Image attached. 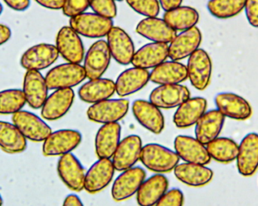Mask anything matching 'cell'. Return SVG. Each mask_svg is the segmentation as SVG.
Wrapping results in <instances>:
<instances>
[{
    "mask_svg": "<svg viewBox=\"0 0 258 206\" xmlns=\"http://www.w3.org/2000/svg\"><path fill=\"white\" fill-rule=\"evenodd\" d=\"M188 79L186 65L180 61H165L150 72L152 83L159 85L180 84Z\"/></svg>",
    "mask_w": 258,
    "mask_h": 206,
    "instance_id": "33",
    "label": "cell"
},
{
    "mask_svg": "<svg viewBox=\"0 0 258 206\" xmlns=\"http://www.w3.org/2000/svg\"><path fill=\"white\" fill-rule=\"evenodd\" d=\"M190 98V92L181 84L161 85L155 88L149 101L159 109L177 108Z\"/></svg>",
    "mask_w": 258,
    "mask_h": 206,
    "instance_id": "15",
    "label": "cell"
},
{
    "mask_svg": "<svg viewBox=\"0 0 258 206\" xmlns=\"http://www.w3.org/2000/svg\"><path fill=\"white\" fill-rule=\"evenodd\" d=\"M226 117L217 109L208 110L195 125V138L204 145L219 137Z\"/></svg>",
    "mask_w": 258,
    "mask_h": 206,
    "instance_id": "26",
    "label": "cell"
},
{
    "mask_svg": "<svg viewBox=\"0 0 258 206\" xmlns=\"http://www.w3.org/2000/svg\"><path fill=\"white\" fill-rule=\"evenodd\" d=\"M244 10L250 25L258 28V0H246Z\"/></svg>",
    "mask_w": 258,
    "mask_h": 206,
    "instance_id": "43",
    "label": "cell"
},
{
    "mask_svg": "<svg viewBox=\"0 0 258 206\" xmlns=\"http://www.w3.org/2000/svg\"><path fill=\"white\" fill-rule=\"evenodd\" d=\"M83 140L80 131L75 129H60L51 132L42 145L45 157H61L77 149Z\"/></svg>",
    "mask_w": 258,
    "mask_h": 206,
    "instance_id": "4",
    "label": "cell"
},
{
    "mask_svg": "<svg viewBox=\"0 0 258 206\" xmlns=\"http://www.w3.org/2000/svg\"><path fill=\"white\" fill-rule=\"evenodd\" d=\"M122 127L119 122L104 124L97 131L95 139V154L98 159L111 160L121 142Z\"/></svg>",
    "mask_w": 258,
    "mask_h": 206,
    "instance_id": "24",
    "label": "cell"
},
{
    "mask_svg": "<svg viewBox=\"0 0 258 206\" xmlns=\"http://www.w3.org/2000/svg\"><path fill=\"white\" fill-rule=\"evenodd\" d=\"M129 7L146 18L157 17L160 12L159 0H125Z\"/></svg>",
    "mask_w": 258,
    "mask_h": 206,
    "instance_id": "39",
    "label": "cell"
},
{
    "mask_svg": "<svg viewBox=\"0 0 258 206\" xmlns=\"http://www.w3.org/2000/svg\"><path fill=\"white\" fill-rule=\"evenodd\" d=\"M12 123L27 140L33 142H43L52 132L51 127L43 119L27 110L15 113L12 116Z\"/></svg>",
    "mask_w": 258,
    "mask_h": 206,
    "instance_id": "7",
    "label": "cell"
},
{
    "mask_svg": "<svg viewBox=\"0 0 258 206\" xmlns=\"http://www.w3.org/2000/svg\"><path fill=\"white\" fill-rule=\"evenodd\" d=\"M129 110L128 100L125 98L104 100L92 104L88 108V119L95 123L109 124L119 122L123 119Z\"/></svg>",
    "mask_w": 258,
    "mask_h": 206,
    "instance_id": "3",
    "label": "cell"
},
{
    "mask_svg": "<svg viewBox=\"0 0 258 206\" xmlns=\"http://www.w3.org/2000/svg\"><path fill=\"white\" fill-rule=\"evenodd\" d=\"M246 0H209L207 9L209 13L218 19L234 18L245 9Z\"/></svg>",
    "mask_w": 258,
    "mask_h": 206,
    "instance_id": "37",
    "label": "cell"
},
{
    "mask_svg": "<svg viewBox=\"0 0 258 206\" xmlns=\"http://www.w3.org/2000/svg\"><path fill=\"white\" fill-rule=\"evenodd\" d=\"M150 74L148 70L136 66L125 70L115 82L116 93L121 98H125L139 92L150 81Z\"/></svg>",
    "mask_w": 258,
    "mask_h": 206,
    "instance_id": "30",
    "label": "cell"
},
{
    "mask_svg": "<svg viewBox=\"0 0 258 206\" xmlns=\"http://www.w3.org/2000/svg\"><path fill=\"white\" fill-rule=\"evenodd\" d=\"M107 43L112 57L121 65L132 63L135 53V45L128 33L119 27L113 26L107 35Z\"/></svg>",
    "mask_w": 258,
    "mask_h": 206,
    "instance_id": "23",
    "label": "cell"
},
{
    "mask_svg": "<svg viewBox=\"0 0 258 206\" xmlns=\"http://www.w3.org/2000/svg\"><path fill=\"white\" fill-rule=\"evenodd\" d=\"M184 195L178 188L168 190L155 206H183Z\"/></svg>",
    "mask_w": 258,
    "mask_h": 206,
    "instance_id": "42",
    "label": "cell"
},
{
    "mask_svg": "<svg viewBox=\"0 0 258 206\" xmlns=\"http://www.w3.org/2000/svg\"><path fill=\"white\" fill-rule=\"evenodd\" d=\"M163 19L173 30L182 32L197 27L200 14L194 8L180 6L165 12Z\"/></svg>",
    "mask_w": 258,
    "mask_h": 206,
    "instance_id": "34",
    "label": "cell"
},
{
    "mask_svg": "<svg viewBox=\"0 0 258 206\" xmlns=\"http://www.w3.org/2000/svg\"><path fill=\"white\" fill-rule=\"evenodd\" d=\"M39 6L51 9V10H60L62 9L64 0H35Z\"/></svg>",
    "mask_w": 258,
    "mask_h": 206,
    "instance_id": "45",
    "label": "cell"
},
{
    "mask_svg": "<svg viewBox=\"0 0 258 206\" xmlns=\"http://www.w3.org/2000/svg\"><path fill=\"white\" fill-rule=\"evenodd\" d=\"M132 113L135 119L144 128L155 134H159L165 129V117L161 109L150 101L138 99L134 101Z\"/></svg>",
    "mask_w": 258,
    "mask_h": 206,
    "instance_id": "17",
    "label": "cell"
},
{
    "mask_svg": "<svg viewBox=\"0 0 258 206\" xmlns=\"http://www.w3.org/2000/svg\"><path fill=\"white\" fill-rule=\"evenodd\" d=\"M12 37V30L8 26L0 24V46L6 44Z\"/></svg>",
    "mask_w": 258,
    "mask_h": 206,
    "instance_id": "47",
    "label": "cell"
},
{
    "mask_svg": "<svg viewBox=\"0 0 258 206\" xmlns=\"http://www.w3.org/2000/svg\"><path fill=\"white\" fill-rule=\"evenodd\" d=\"M62 206H84L81 199L77 194H69L63 200Z\"/></svg>",
    "mask_w": 258,
    "mask_h": 206,
    "instance_id": "48",
    "label": "cell"
},
{
    "mask_svg": "<svg viewBox=\"0 0 258 206\" xmlns=\"http://www.w3.org/2000/svg\"><path fill=\"white\" fill-rule=\"evenodd\" d=\"M3 5L0 3V15H2V13H3Z\"/></svg>",
    "mask_w": 258,
    "mask_h": 206,
    "instance_id": "49",
    "label": "cell"
},
{
    "mask_svg": "<svg viewBox=\"0 0 258 206\" xmlns=\"http://www.w3.org/2000/svg\"><path fill=\"white\" fill-rule=\"evenodd\" d=\"M203 35L197 27L180 32L168 45V57L180 61L192 55L200 48Z\"/></svg>",
    "mask_w": 258,
    "mask_h": 206,
    "instance_id": "16",
    "label": "cell"
},
{
    "mask_svg": "<svg viewBox=\"0 0 258 206\" xmlns=\"http://www.w3.org/2000/svg\"><path fill=\"white\" fill-rule=\"evenodd\" d=\"M188 79L192 87L199 91H204L209 87L212 80V61L207 51L199 48L188 57Z\"/></svg>",
    "mask_w": 258,
    "mask_h": 206,
    "instance_id": "6",
    "label": "cell"
},
{
    "mask_svg": "<svg viewBox=\"0 0 258 206\" xmlns=\"http://www.w3.org/2000/svg\"><path fill=\"white\" fill-rule=\"evenodd\" d=\"M168 57V44L150 42L135 51L132 64L141 69H153Z\"/></svg>",
    "mask_w": 258,
    "mask_h": 206,
    "instance_id": "29",
    "label": "cell"
},
{
    "mask_svg": "<svg viewBox=\"0 0 258 206\" xmlns=\"http://www.w3.org/2000/svg\"><path fill=\"white\" fill-rule=\"evenodd\" d=\"M174 151L184 163L207 166L211 159L206 145L196 138L188 135L177 136L174 142Z\"/></svg>",
    "mask_w": 258,
    "mask_h": 206,
    "instance_id": "18",
    "label": "cell"
},
{
    "mask_svg": "<svg viewBox=\"0 0 258 206\" xmlns=\"http://www.w3.org/2000/svg\"><path fill=\"white\" fill-rule=\"evenodd\" d=\"M75 99L72 89H57L48 95L41 108L42 119L56 121L61 119L71 110Z\"/></svg>",
    "mask_w": 258,
    "mask_h": 206,
    "instance_id": "21",
    "label": "cell"
},
{
    "mask_svg": "<svg viewBox=\"0 0 258 206\" xmlns=\"http://www.w3.org/2000/svg\"><path fill=\"white\" fill-rule=\"evenodd\" d=\"M26 102L21 89H11L0 92V115H14L22 110Z\"/></svg>",
    "mask_w": 258,
    "mask_h": 206,
    "instance_id": "38",
    "label": "cell"
},
{
    "mask_svg": "<svg viewBox=\"0 0 258 206\" xmlns=\"http://www.w3.org/2000/svg\"><path fill=\"white\" fill-rule=\"evenodd\" d=\"M176 178L185 185L202 187L209 184L214 178L212 169L204 165L183 163L174 169Z\"/></svg>",
    "mask_w": 258,
    "mask_h": 206,
    "instance_id": "31",
    "label": "cell"
},
{
    "mask_svg": "<svg viewBox=\"0 0 258 206\" xmlns=\"http://www.w3.org/2000/svg\"><path fill=\"white\" fill-rule=\"evenodd\" d=\"M57 172L62 182L70 190L75 192L84 190L86 172L79 159L72 153L60 157Z\"/></svg>",
    "mask_w": 258,
    "mask_h": 206,
    "instance_id": "12",
    "label": "cell"
},
{
    "mask_svg": "<svg viewBox=\"0 0 258 206\" xmlns=\"http://www.w3.org/2000/svg\"><path fill=\"white\" fill-rule=\"evenodd\" d=\"M70 26L80 36L98 39L107 36L114 25L112 19L95 13L84 12L71 18L70 19Z\"/></svg>",
    "mask_w": 258,
    "mask_h": 206,
    "instance_id": "5",
    "label": "cell"
},
{
    "mask_svg": "<svg viewBox=\"0 0 258 206\" xmlns=\"http://www.w3.org/2000/svg\"><path fill=\"white\" fill-rule=\"evenodd\" d=\"M147 174L143 168L134 166L122 172L113 181L111 196L116 202H122L138 193Z\"/></svg>",
    "mask_w": 258,
    "mask_h": 206,
    "instance_id": "9",
    "label": "cell"
},
{
    "mask_svg": "<svg viewBox=\"0 0 258 206\" xmlns=\"http://www.w3.org/2000/svg\"><path fill=\"white\" fill-rule=\"evenodd\" d=\"M169 181L165 175L155 174L146 178L136 193L139 206H155L168 190Z\"/></svg>",
    "mask_w": 258,
    "mask_h": 206,
    "instance_id": "28",
    "label": "cell"
},
{
    "mask_svg": "<svg viewBox=\"0 0 258 206\" xmlns=\"http://www.w3.org/2000/svg\"><path fill=\"white\" fill-rule=\"evenodd\" d=\"M208 153L212 160L228 164L236 161L239 151V144L227 137H218L206 145Z\"/></svg>",
    "mask_w": 258,
    "mask_h": 206,
    "instance_id": "36",
    "label": "cell"
},
{
    "mask_svg": "<svg viewBox=\"0 0 258 206\" xmlns=\"http://www.w3.org/2000/svg\"><path fill=\"white\" fill-rule=\"evenodd\" d=\"M49 90L72 89L83 83L87 77L80 63H61L51 68L45 77Z\"/></svg>",
    "mask_w": 258,
    "mask_h": 206,
    "instance_id": "2",
    "label": "cell"
},
{
    "mask_svg": "<svg viewBox=\"0 0 258 206\" xmlns=\"http://www.w3.org/2000/svg\"><path fill=\"white\" fill-rule=\"evenodd\" d=\"M137 33L153 42L169 44L177 34L163 18H146L136 27Z\"/></svg>",
    "mask_w": 258,
    "mask_h": 206,
    "instance_id": "27",
    "label": "cell"
},
{
    "mask_svg": "<svg viewBox=\"0 0 258 206\" xmlns=\"http://www.w3.org/2000/svg\"><path fill=\"white\" fill-rule=\"evenodd\" d=\"M142 148V139L137 134L121 140L111 160L116 171L122 172L134 167L140 160Z\"/></svg>",
    "mask_w": 258,
    "mask_h": 206,
    "instance_id": "19",
    "label": "cell"
},
{
    "mask_svg": "<svg viewBox=\"0 0 258 206\" xmlns=\"http://www.w3.org/2000/svg\"><path fill=\"white\" fill-rule=\"evenodd\" d=\"M115 93V82L106 78L89 80V81L84 83L78 91L80 100L83 102L91 104L109 99Z\"/></svg>",
    "mask_w": 258,
    "mask_h": 206,
    "instance_id": "32",
    "label": "cell"
},
{
    "mask_svg": "<svg viewBox=\"0 0 258 206\" xmlns=\"http://www.w3.org/2000/svg\"><path fill=\"white\" fill-rule=\"evenodd\" d=\"M112 56L107 41L100 39L94 42L85 54L84 68L89 80L101 78L110 66Z\"/></svg>",
    "mask_w": 258,
    "mask_h": 206,
    "instance_id": "8",
    "label": "cell"
},
{
    "mask_svg": "<svg viewBox=\"0 0 258 206\" xmlns=\"http://www.w3.org/2000/svg\"><path fill=\"white\" fill-rule=\"evenodd\" d=\"M27 148V140L16 125L0 120V149L9 154H21Z\"/></svg>",
    "mask_w": 258,
    "mask_h": 206,
    "instance_id": "35",
    "label": "cell"
},
{
    "mask_svg": "<svg viewBox=\"0 0 258 206\" xmlns=\"http://www.w3.org/2000/svg\"><path fill=\"white\" fill-rule=\"evenodd\" d=\"M89 7L94 13L113 20L117 15V7L115 0H89Z\"/></svg>",
    "mask_w": 258,
    "mask_h": 206,
    "instance_id": "40",
    "label": "cell"
},
{
    "mask_svg": "<svg viewBox=\"0 0 258 206\" xmlns=\"http://www.w3.org/2000/svg\"><path fill=\"white\" fill-rule=\"evenodd\" d=\"M45 77L39 71H27L24 77L23 92L26 102L34 110L42 108L48 96Z\"/></svg>",
    "mask_w": 258,
    "mask_h": 206,
    "instance_id": "22",
    "label": "cell"
},
{
    "mask_svg": "<svg viewBox=\"0 0 258 206\" xmlns=\"http://www.w3.org/2000/svg\"><path fill=\"white\" fill-rule=\"evenodd\" d=\"M159 3L160 7H162L165 12H167L181 6L183 0H159Z\"/></svg>",
    "mask_w": 258,
    "mask_h": 206,
    "instance_id": "46",
    "label": "cell"
},
{
    "mask_svg": "<svg viewBox=\"0 0 258 206\" xmlns=\"http://www.w3.org/2000/svg\"><path fill=\"white\" fill-rule=\"evenodd\" d=\"M3 205V199L2 197L1 194H0V206Z\"/></svg>",
    "mask_w": 258,
    "mask_h": 206,
    "instance_id": "50",
    "label": "cell"
},
{
    "mask_svg": "<svg viewBox=\"0 0 258 206\" xmlns=\"http://www.w3.org/2000/svg\"><path fill=\"white\" fill-rule=\"evenodd\" d=\"M55 46L59 54L67 62L80 63L84 60L83 41L71 26H64L59 30L56 36Z\"/></svg>",
    "mask_w": 258,
    "mask_h": 206,
    "instance_id": "10",
    "label": "cell"
},
{
    "mask_svg": "<svg viewBox=\"0 0 258 206\" xmlns=\"http://www.w3.org/2000/svg\"><path fill=\"white\" fill-rule=\"evenodd\" d=\"M115 1H119V2H120V1H122V0H115Z\"/></svg>",
    "mask_w": 258,
    "mask_h": 206,
    "instance_id": "51",
    "label": "cell"
},
{
    "mask_svg": "<svg viewBox=\"0 0 258 206\" xmlns=\"http://www.w3.org/2000/svg\"><path fill=\"white\" fill-rule=\"evenodd\" d=\"M59 55L60 54L55 45L37 44L24 51L20 63L27 71H40L47 69L55 63Z\"/></svg>",
    "mask_w": 258,
    "mask_h": 206,
    "instance_id": "11",
    "label": "cell"
},
{
    "mask_svg": "<svg viewBox=\"0 0 258 206\" xmlns=\"http://www.w3.org/2000/svg\"><path fill=\"white\" fill-rule=\"evenodd\" d=\"M216 109L226 118L245 121L252 116L251 104L243 97L233 92H221L215 98Z\"/></svg>",
    "mask_w": 258,
    "mask_h": 206,
    "instance_id": "13",
    "label": "cell"
},
{
    "mask_svg": "<svg viewBox=\"0 0 258 206\" xmlns=\"http://www.w3.org/2000/svg\"><path fill=\"white\" fill-rule=\"evenodd\" d=\"M89 7V0H64L61 10L65 16L71 18L84 13Z\"/></svg>",
    "mask_w": 258,
    "mask_h": 206,
    "instance_id": "41",
    "label": "cell"
},
{
    "mask_svg": "<svg viewBox=\"0 0 258 206\" xmlns=\"http://www.w3.org/2000/svg\"><path fill=\"white\" fill-rule=\"evenodd\" d=\"M236 168L242 176H252L258 170V133L245 134L239 144Z\"/></svg>",
    "mask_w": 258,
    "mask_h": 206,
    "instance_id": "14",
    "label": "cell"
},
{
    "mask_svg": "<svg viewBox=\"0 0 258 206\" xmlns=\"http://www.w3.org/2000/svg\"><path fill=\"white\" fill-rule=\"evenodd\" d=\"M208 102L202 97L189 98L177 108L173 122L178 128H187L195 125L199 119L207 111Z\"/></svg>",
    "mask_w": 258,
    "mask_h": 206,
    "instance_id": "25",
    "label": "cell"
},
{
    "mask_svg": "<svg viewBox=\"0 0 258 206\" xmlns=\"http://www.w3.org/2000/svg\"><path fill=\"white\" fill-rule=\"evenodd\" d=\"M115 172L110 159H99L86 172L84 190L90 194L102 191L111 183Z\"/></svg>",
    "mask_w": 258,
    "mask_h": 206,
    "instance_id": "20",
    "label": "cell"
},
{
    "mask_svg": "<svg viewBox=\"0 0 258 206\" xmlns=\"http://www.w3.org/2000/svg\"><path fill=\"white\" fill-rule=\"evenodd\" d=\"M140 160L148 170L163 175L174 171L180 158L175 151L163 145L151 143L143 146Z\"/></svg>",
    "mask_w": 258,
    "mask_h": 206,
    "instance_id": "1",
    "label": "cell"
},
{
    "mask_svg": "<svg viewBox=\"0 0 258 206\" xmlns=\"http://www.w3.org/2000/svg\"><path fill=\"white\" fill-rule=\"evenodd\" d=\"M10 9L16 12H24L30 6V0H3Z\"/></svg>",
    "mask_w": 258,
    "mask_h": 206,
    "instance_id": "44",
    "label": "cell"
}]
</instances>
